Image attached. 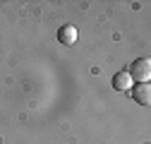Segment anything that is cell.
Returning <instances> with one entry per match:
<instances>
[{"label": "cell", "mask_w": 151, "mask_h": 144, "mask_svg": "<svg viewBox=\"0 0 151 144\" xmlns=\"http://www.w3.org/2000/svg\"><path fill=\"white\" fill-rule=\"evenodd\" d=\"M127 75H129L132 82H137V84H146V82L151 79V60H149V58H137L134 63L129 65Z\"/></svg>", "instance_id": "obj_1"}, {"label": "cell", "mask_w": 151, "mask_h": 144, "mask_svg": "<svg viewBox=\"0 0 151 144\" xmlns=\"http://www.w3.org/2000/svg\"><path fill=\"white\" fill-rule=\"evenodd\" d=\"M77 36H79V31H77V27H74V24H63V27L58 29V41H60L63 46L77 43Z\"/></svg>", "instance_id": "obj_2"}, {"label": "cell", "mask_w": 151, "mask_h": 144, "mask_svg": "<svg viewBox=\"0 0 151 144\" xmlns=\"http://www.w3.org/2000/svg\"><path fill=\"white\" fill-rule=\"evenodd\" d=\"M132 96H134V101H139L142 106H149L151 103V84H137L134 89H132Z\"/></svg>", "instance_id": "obj_3"}, {"label": "cell", "mask_w": 151, "mask_h": 144, "mask_svg": "<svg viewBox=\"0 0 151 144\" xmlns=\"http://www.w3.org/2000/svg\"><path fill=\"white\" fill-rule=\"evenodd\" d=\"M132 84H134V82L129 79L127 70H125V72H118V75L113 77V86H115L118 91H127V89H132Z\"/></svg>", "instance_id": "obj_4"}]
</instances>
